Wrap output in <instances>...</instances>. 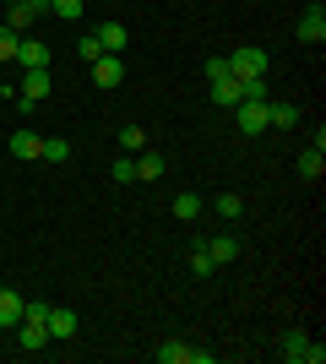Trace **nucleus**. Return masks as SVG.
Wrapping results in <instances>:
<instances>
[{"label": "nucleus", "instance_id": "nucleus-1", "mask_svg": "<svg viewBox=\"0 0 326 364\" xmlns=\"http://www.w3.org/2000/svg\"><path fill=\"white\" fill-rule=\"evenodd\" d=\"M229 76H234V82H256V76H266V49H256V44L229 49Z\"/></svg>", "mask_w": 326, "mask_h": 364}, {"label": "nucleus", "instance_id": "nucleus-2", "mask_svg": "<svg viewBox=\"0 0 326 364\" xmlns=\"http://www.w3.org/2000/svg\"><path fill=\"white\" fill-rule=\"evenodd\" d=\"M266 104H272V98H239V104H234V125H239L245 136H261L266 131Z\"/></svg>", "mask_w": 326, "mask_h": 364}, {"label": "nucleus", "instance_id": "nucleus-3", "mask_svg": "<svg viewBox=\"0 0 326 364\" xmlns=\"http://www.w3.org/2000/svg\"><path fill=\"white\" fill-rule=\"evenodd\" d=\"M49 55H55V49H49L44 38H33V33H22V38H16V65H22V71H38V65H49Z\"/></svg>", "mask_w": 326, "mask_h": 364}, {"label": "nucleus", "instance_id": "nucleus-4", "mask_svg": "<svg viewBox=\"0 0 326 364\" xmlns=\"http://www.w3.org/2000/svg\"><path fill=\"white\" fill-rule=\"evenodd\" d=\"M44 326H49V343H65V337H77L82 316H77V310H65V304H49V316H44Z\"/></svg>", "mask_w": 326, "mask_h": 364}, {"label": "nucleus", "instance_id": "nucleus-5", "mask_svg": "<svg viewBox=\"0 0 326 364\" xmlns=\"http://www.w3.org/2000/svg\"><path fill=\"white\" fill-rule=\"evenodd\" d=\"M299 38H305V44H321L326 38V11H321V0H310V6H305V16H299Z\"/></svg>", "mask_w": 326, "mask_h": 364}, {"label": "nucleus", "instance_id": "nucleus-6", "mask_svg": "<svg viewBox=\"0 0 326 364\" xmlns=\"http://www.w3.org/2000/svg\"><path fill=\"white\" fill-rule=\"evenodd\" d=\"M87 71H93V87H120V82H125L120 55H98V60L87 65Z\"/></svg>", "mask_w": 326, "mask_h": 364}, {"label": "nucleus", "instance_id": "nucleus-7", "mask_svg": "<svg viewBox=\"0 0 326 364\" xmlns=\"http://www.w3.org/2000/svg\"><path fill=\"white\" fill-rule=\"evenodd\" d=\"M153 359L158 364H190V359H196V348H190L185 337H163V343L153 348Z\"/></svg>", "mask_w": 326, "mask_h": 364}, {"label": "nucleus", "instance_id": "nucleus-8", "mask_svg": "<svg viewBox=\"0 0 326 364\" xmlns=\"http://www.w3.org/2000/svg\"><path fill=\"white\" fill-rule=\"evenodd\" d=\"M16 343L33 348V353L49 348V326H44V321H33V316H22V321H16Z\"/></svg>", "mask_w": 326, "mask_h": 364}, {"label": "nucleus", "instance_id": "nucleus-9", "mask_svg": "<svg viewBox=\"0 0 326 364\" xmlns=\"http://www.w3.org/2000/svg\"><path fill=\"white\" fill-rule=\"evenodd\" d=\"M11 158H22V164L44 158V136L38 131H11Z\"/></svg>", "mask_w": 326, "mask_h": 364}, {"label": "nucleus", "instance_id": "nucleus-10", "mask_svg": "<svg viewBox=\"0 0 326 364\" xmlns=\"http://www.w3.org/2000/svg\"><path fill=\"white\" fill-rule=\"evenodd\" d=\"M49 87H55V76H49V65H38V71H22V98H49Z\"/></svg>", "mask_w": 326, "mask_h": 364}, {"label": "nucleus", "instance_id": "nucleus-11", "mask_svg": "<svg viewBox=\"0 0 326 364\" xmlns=\"http://www.w3.org/2000/svg\"><path fill=\"white\" fill-rule=\"evenodd\" d=\"M93 38H98V49H104V55H120V49L131 44V33H125V22H104V28H98Z\"/></svg>", "mask_w": 326, "mask_h": 364}, {"label": "nucleus", "instance_id": "nucleus-12", "mask_svg": "<svg viewBox=\"0 0 326 364\" xmlns=\"http://www.w3.org/2000/svg\"><path fill=\"white\" fill-rule=\"evenodd\" d=\"M38 16H44L38 6H28V0H16V6H6V28H11V33H28L33 22H38Z\"/></svg>", "mask_w": 326, "mask_h": 364}, {"label": "nucleus", "instance_id": "nucleus-13", "mask_svg": "<svg viewBox=\"0 0 326 364\" xmlns=\"http://www.w3.org/2000/svg\"><path fill=\"white\" fill-rule=\"evenodd\" d=\"M278 353H283L288 364H305V359H310V332H288V337L278 343Z\"/></svg>", "mask_w": 326, "mask_h": 364}, {"label": "nucleus", "instance_id": "nucleus-14", "mask_svg": "<svg viewBox=\"0 0 326 364\" xmlns=\"http://www.w3.org/2000/svg\"><path fill=\"white\" fill-rule=\"evenodd\" d=\"M207 245V256L217 261V267H229V261H239V240L234 234H217V240H202Z\"/></svg>", "mask_w": 326, "mask_h": 364}, {"label": "nucleus", "instance_id": "nucleus-15", "mask_svg": "<svg viewBox=\"0 0 326 364\" xmlns=\"http://www.w3.org/2000/svg\"><path fill=\"white\" fill-rule=\"evenodd\" d=\"M22 310H28V299H22V294L0 289V326H6V332H11L16 321H22Z\"/></svg>", "mask_w": 326, "mask_h": 364}, {"label": "nucleus", "instance_id": "nucleus-16", "mask_svg": "<svg viewBox=\"0 0 326 364\" xmlns=\"http://www.w3.org/2000/svg\"><path fill=\"white\" fill-rule=\"evenodd\" d=\"M245 98V82H234V76H223V82H212V104L217 109H234Z\"/></svg>", "mask_w": 326, "mask_h": 364}, {"label": "nucleus", "instance_id": "nucleus-17", "mask_svg": "<svg viewBox=\"0 0 326 364\" xmlns=\"http://www.w3.org/2000/svg\"><path fill=\"white\" fill-rule=\"evenodd\" d=\"M266 125H278V131H294V125H299V104H266Z\"/></svg>", "mask_w": 326, "mask_h": 364}, {"label": "nucleus", "instance_id": "nucleus-18", "mask_svg": "<svg viewBox=\"0 0 326 364\" xmlns=\"http://www.w3.org/2000/svg\"><path fill=\"white\" fill-rule=\"evenodd\" d=\"M299 174H305V180H321V174H326V152L305 147V152H299Z\"/></svg>", "mask_w": 326, "mask_h": 364}, {"label": "nucleus", "instance_id": "nucleus-19", "mask_svg": "<svg viewBox=\"0 0 326 364\" xmlns=\"http://www.w3.org/2000/svg\"><path fill=\"white\" fill-rule=\"evenodd\" d=\"M109 180H114V185H131V180H136V158H131V152H120V158L109 164Z\"/></svg>", "mask_w": 326, "mask_h": 364}, {"label": "nucleus", "instance_id": "nucleus-20", "mask_svg": "<svg viewBox=\"0 0 326 364\" xmlns=\"http://www.w3.org/2000/svg\"><path fill=\"white\" fill-rule=\"evenodd\" d=\"M120 152H131V158L147 152V131H141V125H125V131H120Z\"/></svg>", "mask_w": 326, "mask_h": 364}, {"label": "nucleus", "instance_id": "nucleus-21", "mask_svg": "<svg viewBox=\"0 0 326 364\" xmlns=\"http://www.w3.org/2000/svg\"><path fill=\"white\" fill-rule=\"evenodd\" d=\"M163 174V152H141L136 158V180H158Z\"/></svg>", "mask_w": 326, "mask_h": 364}, {"label": "nucleus", "instance_id": "nucleus-22", "mask_svg": "<svg viewBox=\"0 0 326 364\" xmlns=\"http://www.w3.org/2000/svg\"><path fill=\"white\" fill-rule=\"evenodd\" d=\"M174 218H202V196H190V191H180V196H174Z\"/></svg>", "mask_w": 326, "mask_h": 364}, {"label": "nucleus", "instance_id": "nucleus-23", "mask_svg": "<svg viewBox=\"0 0 326 364\" xmlns=\"http://www.w3.org/2000/svg\"><path fill=\"white\" fill-rule=\"evenodd\" d=\"M71 158V141L65 136H44V164H65Z\"/></svg>", "mask_w": 326, "mask_h": 364}, {"label": "nucleus", "instance_id": "nucleus-24", "mask_svg": "<svg viewBox=\"0 0 326 364\" xmlns=\"http://www.w3.org/2000/svg\"><path fill=\"white\" fill-rule=\"evenodd\" d=\"M190 272H196V277H212V272H217V261L207 256V245H196V250H190Z\"/></svg>", "mask_w": 326, "mask_h": 364}, {"label": "nucleus", "instance_id": "nucleus-25", "mask_svg": "<svg viewBox=\"0 0 326 364\" xmlns=\"http://www.w3.org/2000/svg\"><path fill=\"white\" fill-rule=\"evenodd\" d=\"M212 207H217V218H239V213H245V201L234 196V191H223V196H217Z\"/></svg>", "mask_w": 326, "mask_h": 364}, {"label": "nucleus", "instance_id": "nucleus-26", "mask_svg": "<svg viewBox=\"0 0 326 364\" xmlns=\"http://www.w3.org/2000/svg\"><path fill=\"white\" fill-rule=\"evenodd\" d=\"M16 38H22V33H11L6 22H0V65H6V60H16Z\"/></svg>", "mask_w": 326, "mask_h": 364}, {"label": "nucleus", "instance_id": "nucleus-27", "mask_svg": "<svg viewBox=\"0 0 326 364\" xmlns=\"http://www.w3.org/2000/svg\"><path fill=\"white\" fill-rule=\"evenodd\" d=\"M49 11L60 16V22H77V16H82V0H49Z\"/></svg>", "mask_w": 326, "mask_h": 364}, {"label": "nucleus", "instance_id": "nucleus-28", "mask_svg": "<svg viewBox=\"0 0 326 364\" xmlns=\"http://www.w3.org/2000/svg\"><path fill=\"white\" fill-rule=\"evenodd\" d=\"M77 55H82L87 65H93L98 55H104V49H98V38H93V33H82V38H77Z\"/></svg>", "mask_w": 326, "mask_h": 364}, {"label": "nucleus", "instance_id": "nucleus-29", "mask_svg": "<svg viewBox=\"0 0 326 364\" xmlns=\"http://www.w3.org/2000/svg\"><path fill=\"white\" fill-rule=\"evenodd\" d=\"M202 71H207V82H223V76H229V55H212Z\"/></svg>", "mask_w": 326, "mask_h": 364}, {"label": "nucleus", "instance_id": "nucleus-30", "mask_svg": "<svg viewBox=\"0 0 326 364\" xmlns=\"http://www.w3.org/2000/svg\"><path fill=\"white\" fill-rule=\"evenodd\" d=\"M245 98H272V87H266V76H256V82H245Z\"/></svg>", "mask_w": 326, "mask_h": 364}, {"label": "nucleus", "instance_id": "nucleus-31", "mask_svg": "<svg viewBox=\"0 0 326 364\" xmlns=\"http://www.w3.org/2000/svg\"><path fill=\"white\" fill-rule=\"evenodd\" d=\"M28 6H38V11H49V0H28Z\"/></svg>", "mask_w": 326, "mask_h": 364}, {"label": "nucleus", "instance_id": "nucleus-32", "mask_svg": "<svg viewBox=\"0 0 326 364\" xmlns=\"http://www.w3.org/2000/svg\"><path fill=\"white\" fill-rule=\"evenodd\" d=\"M6 6H16V0H6Z\"/></svg>", "mask_w": 326, "mask_h": 364}]
</instances>
